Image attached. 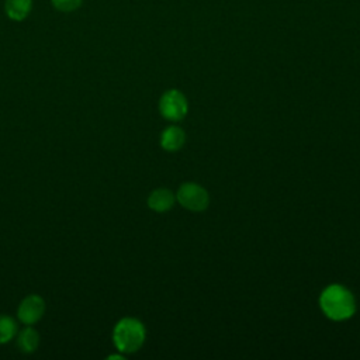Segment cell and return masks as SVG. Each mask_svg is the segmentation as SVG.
Instances as JSON below:
<instances>
[{"label":"cell","mask_w":360,"mask_h":360,"mask_svg":"<svg viewBox=\"0 0 360 360\" xmlns=\"http://www.w3.org/2000/svg\"><path fill=\"white\" fill-rule=\"evenodd\" d=\"M32 7V0H6L4 11L13 21H22L28 17Z\"/></svg>","instance_id":"obj_7"},{"label":"cell","mask_w":360,"mask_h":360,"mask_svg":"<svg viewBox=\"0 0 360 360\" xmlns=\"http://www.w3.org/2000/svg\"><path fill=\"white\" fill-rule=\"evenodd\" d=\"M52 6L62 13H70L82 6L83 0H51Z\"/></svg>","instance_id":"obj_11"},{"label":"cell","mask_w":360,"mask_h":360,"mask_svg":"<svg viewBox=\"0 0 360 360\" xmlns=\"http://www.w3.org/2000/svg\"><path fill=\"white\" fill-rule=\"evenodd\" d=\"M45 312V301L37 294L27 295L18 305L17 316L24 325L37 323Z\"/></svg>","instance_id":"obj_5"},{"label":"cell","mask_w":360,"mask_h":360,"mask_svg":"<svg viewBox=\"0 0 360 360\" xmlns=\"http://www.w3.org/2000/svg\"><path fill=\"white\" fill-rule=\"evenodd\" d=\"M160 114L170 120L179 121L187 112V100L179 90H167L159 101Z\"/></svg>","instance_id":"obj_4"},{"label":"cell","mask_w":360,"mask_h":360,"mask_svg":"<svg viewBox=\"0 0 360 360\" xmlns=\"http://www.w3.org/2000/svg\"><path fill=\"white\" fill-rule=\"evenodd\" d=\"M177 200L190 211H202L207 208L210 201L207 191L195 183L183 184L177 191Z\"/></svg>","instance_id":"obj_3"},{"label":"cell","mask_w":360,"mask_h":360,"mask_svg":"<svg viewBox=\"0 0 360 360\" xmlns=\"http://www.w3.org/2000/svg\"><path fill=\"white\" fill-rule=\"evenodd\" d=\"M17 333V323L8 315H0V345L10 342Z\"/></svg>","instance_id":"obj_10"},{"label":"cell","mask_w":360,"mask_h":360,"mask_svg":"<svg viewBox=\"0 0 360 360\" xmlns=\"http://www.w3.org/2000/svg\"><path fill=\"white\" fill-rule=\"evenodd\" d=\"M173 202H174V195L167 188L153 190L148 197L149 208H152L153 211H158V212H165V211L170 210Z\"/></svg>","instance_id":"obj_6"},{"label":"cell","mask_w":360,"mask_h":360,"mask_svg":"<svg viewBox=\"0 0 360 360\" xmlns=\"http://www.w3.org/2000/svg\"><path fill=\"white\" fill-rule=\"evenodd\" d=\"M38 345H39V335L38 332L31 328V326H27L24 328L22 330L18 332L17 335V346L21 352L24 353H32L38 349Z\"/></svg>","instance_id":"obj_9"},{"label":"cell","mask_w":360,"mask_h":360,"mask_svg":"<svg viewBox=\"0 0 360 360\" xmlns=\"http://www.w3.org/2000/svg\"><path fill=\"white\" fill-rule=\"evenodd\" d=\"M319 304L325 315L333 321L350 318L356 311V302L352 292L339 284H332L323 290Z\"/></svg>","instance_id":"obj_1"},{"label":"cell","mask_w":360,"mask_h":360,"mask_svg":"<svg viewBox=\"0 0 360 360\" xmlns=\"http://www.w3.org/2000/svg\"><path fill=\"white\" fill-rule=\"evenodd\" d=\"M184 139L186 135L179 127H169L162 132L160 145L166 150H177L183 146Z\"/></svg>","instance_id":"obj_8"},{"label":"cell","mask_w":360,"mask_h":360,"mask_svg":"<svg viewBox=\"0 0 360 360\" xmlns=\"http://www.w3.org/2000/svg\"><path fill=\"white\" fill-rule=\"evenodd\" d=\"M112 340L120 352L134 353L145 342V328L135 318H122L114 328Z\"/></svg>","instance_id":"obj_2"}]
</instances>
